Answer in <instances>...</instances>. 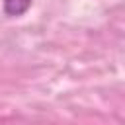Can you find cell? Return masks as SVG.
Wrapping results in <instances>:
<instances>
[{"mask_svg": "<svg viewBox=\"0 0 125 125\" xmlns=\"http://www.w3.org/2000/svg\"><path fill=\"white\" fill-rule=\"evenodd\" d=\"M31 6V0H4V12L6 16H21L27 12V8Z\"/></svg>", "mask_w": 125, "mask_h": 125, "instance_id": "obj_1", "label": "cell"}]
</instances>
